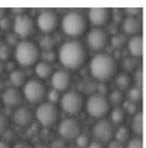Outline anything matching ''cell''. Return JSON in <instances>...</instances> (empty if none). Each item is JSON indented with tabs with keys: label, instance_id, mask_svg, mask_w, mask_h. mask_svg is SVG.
Masks as SVG:
<instances>
[{
	"label": "cell",
	"instance_id": "obj_1",
	"mask_svg": "<svg viewBox=\"0 0 146 148\" xmlns=\"http://www.w3.org/2000/svg\"><path fill=\"white\" fill-rule=\"evenodd\" d=\"M57 56L64 68L77 71L82 68L87 61V49L82 42L77 40H71L61 46Z\"/></svg>",
	"mask_w": 146,
	"mask_h": 148
},
{
	"label": "cell",
	"instance_id": "obj_2",
	"mask_svg": "<svg viewBox=\"0 0 146 148\" xmlns=\"http://www.w3.org/2000/svg\"><path fill=\"white\" fill-rule=\"evenodd\" d=\"M118 64L113 56L108 53H99L94 56L91 61L89 72L94 79L99 82H107L116 75Z\"/></svg>",
	"mask_w": 146,
	"mask_h": 148
},
{
	"label": "cell",
	"instance_id": "obj_3",
	"mask_svg": "<svg viewBox=\"0 0 146 148\" xmlns=\"http://www.w3.org/2000/svg\"><path fill=\"white\" fill-rule=\"evenodd\" d=\"M61 27L67 36L77 38V37L84 35V32L87 31V18L79 11H68L62 17Z\"/></svg>",
	"mask_w": 146,
	"mask_h": 148
},
{
	"label": "cell",
	"instance_id": "obj_4",
	"mask_svg": "<svg viewBox=\"0 0 146 148\" xmlns=\"http://www.w3.org/2000/svg\"><path fill=\"white\" fill-rule=\"evenodd\" d=\"M14 56H15L16 62L24 67L35 66L41 57L39 46L29 40H21L15 46Z\"/></svg>",
	"mask_w": 146,
	"mask_h": 148
},
{
	"label": "cell",
	"instance_id": "obj_5",
	"mask_svg": "<svg viewBox=\"0 0 146 148\" xmlns=\"http://www.w3.org/2000/svg\"><path fill=\"white\" fill-rule=\"evenodd\" d=\"M84 108H86L89 116L97 120L105 119L110 112V104L108 101L107 96L99 94H94L89 96L84 103Z\"/></svg>",
	"mask_w": 146,
	"mask_h": 148
},
{
	"label": "cell",
	"instance_id": "obj_6",
	"mask_svg": "<svg viewBox=\"0 0 146 148\" xmlns=\"http://www.w3.org/2000/svg\"><path fill=\"white\" fill-rule=\"evenodd\" d=\"M35 117L41 126L44 127H52L57 123L60 119L58 108L55 104H51L48 101L41 103L36 109Z\"/></svg>",
	"mask_w": 146,
	"mask_h": 148
},
{
	"label": "cell",
	"instance_id": "obj_7",
	"mask_svg": "<svg viewBox=\"0 0 146 148\" xmlns=\"http://www.w3.org/2000/svg\"><path fill=\"white\" fill-rule=\"evenodd\" d=\"M60 103H61V109H62L66 114L77 115L83 110L86 100H84L81 92H78L76 90H71V91H66L64 94L61 96Z\"/></svg>",
	"mask_w": 146,
	"mask_h": 148
},
{
	"label": "cell",
	"instance_id": "obj_8",
	"mask_svg": "<svg viewBox=\"0 0 146 148\" xmlns=\"http://www.w3.org/2000/svg\"><path fill=\"white\" fill-rule=\"evenodd\" d=\"M46 94H47L46 86L40 79L26 80V83L22 86V95L30 103L41 104V101L46 98Z\"/></svg>",
	"mask_w": 146,
	"mask_h": 148
},
{
	"label": "cell",
	"instance_id": "obj_9",
	"mask_svg": "<svg viewBox=\"0 0 146 148\" xmlns=\"http://www.w3.org/2000/svg\"><path fill=\"white\" fill-rule=\"evenodd\" d=\"M36 24L30 15L27 14H21V15L15 16L12 21V30L20 40H27L35 32Z\"/></svg>",
	"mask_w": 146,
	"mask_h": 148
},
{
	"label": "cell",
	"instance_id": "obj_10",
	"mask_svg": "<svg viewBox=\"0 0 146 148\" xmlns=\"http://www.w3.org/2000/svg\"><path fill=\"white\" fill-rule=\"evenodd\" d=\"M36 26L42 34L50 35L60 26V17L53 10H42L36 18Z\"/></svg>",
	"mask_w": 146,
	"mask_h": 148
},
{
	"label": "cell",
	"instance_id": "obj_11",
	"mask_svg": "<svg viewBox=\"0 0 146 148\" xmlns=\"http://www.w3.org/2000/svg\"><path fill=\"white\" fill-rule=\"evenodd\" d=\"M114 126L111 122L107 119L97 120V122L93 125L92 133L97 142L103 143V142H110L114 137Z\"/></svg>",
	"mask_w": 146,
	"mask_h": 148
},
{
	"label": "cell",
	"instance_id": "obj_12",
	"mask_svg": "<svg viewBox=\"0 0 146 148\" xmlns=\"http://www.w3.org/2000/svg\"><path fill=\"white\" fill-rule=\"evenodd\" d=\"M109 43V36L103 29H94L87 32V45L92 51H103Z\"/></svg>",
	"mask_w": 146,
	"mask_h": 148
},
{
	"label": "cell",
	"instance_id": "obj_13",
	"mask_svg": "<svg viewBox=\"0 0 146 148\" xmlns=\"http://www.w3.org/2000/svg\"><path fill=\"white\" fill-rule=\"evenodd\" d=\"M58 133L62 140H76L81 135V125L72 117L63 119L58 125Z\"/></svg>",
	"mask_w": 146,
	"mask_h": 148
},
{
	"label": "cell",
	"instance_id": "obj_14",
	"mask_svg": "<svg viewBox=\"0 0 146 148\" xmlns=\"http://www.w3.org/2000/svg\"><path fill=\"white\" fill-rule=\"evenodd\" d=\"M111 18V11L107 8H93L88 11V20L98 29L105 26Z\"/></svg>",
	"mask_w": 146,
	"mask_h": 148
},
{
	"label": "cell",
	"instance_id": "obj_15",
	"mask_svg": "<svg viewBox=\"0 0 146 148\" xmlns=\"http://www.w3.org/2000/svg\"><path fill=\"white\" fill-rule=\"evenodd\" d=\"M51 83H52L55 90L60 92L67 91L68 88L71 86V83H72V77H71V74L67 71L61 69V71L53 72V74L51 75Z\"/></svg>",
	"mask_w": 146,
	"mask_h": 148
},
{
	"label": "cell",
	"instance_id": "obj_16",
	"mask_svg": "<svg viewBox=\"0 0 146 148\" xmlns=\"http://www.w3.org/2000/svg\"><path fill=\"white\" fill-rule=\"evenodd\" d=\"M0 100L8 108H19L22 103V94L15 88H6L0 95Z\"/></svg>",
	"mask_w": 146,
	"mask_h": 148
},
{
	"label": "cell",
	"instance_id": "obj_17",
	"mask_svg": "<svg viewBox=\"0 0 146 148\" xmlns=\"http://www.w3.org/2000/svg\"><path fill=\"white\" fill-rule=\"evenodd\" d=\"M14 121L16 125L21 127L30 126L34 121V114L29 108H24V106H19L14 112Z\"/></svg>",
	"mask_w": 146,
	"mask_h": 148
},
{
	"label": "cell",
	"instance_id": "obj_18",
	"mask_svg": "<svg viewBox=\"0 0 146 148\" xmlns=\"http://www.w3.org/2000/svg\"><path fill=\"white\" fill-rule=\"evenodd\" d=\"M123 31L125 35L138 36L141 31V21L139 17H129L126 16L123 21Z\"/></svg>",
	"mask_w": 146,
	"mask_h": 148
},
{
	"label": "cell",
	"instance_id": "obj_19",
	"mask_svg": "<svg viewBox=\"0 0 146 148\" xmlns=\"http://www.w3.org/2000/svg\"><path fill=\"white\" fill-rule=\"evenodd\" d=\"M126 47H128L129 53L131 54L133 58H139L143 56V49H144V43L141 36H133L130 40L126 42Z\"/></svg>",
	"mask_w": 146,
	"mask_h": 148
},
{
	"label": "cell",
	"instance_id": "obj_20",
	"mask_svg": "<svg viewBox=\"0 0 146 148\" xmlns=\"http://www.w3.org/2000/svg\"><path fill=\"white\" fill-rule=\"evenodd\" d=\"M35 73L39 79H47L53 74V68L51 64L41 61L35 64Z\"/></svg>",
	"mask_w": 146,
	"mask_h": 148
},
{
	"label": "cell",
	"instance_id": "obj_21",
	"mask_svg": "<svg viewBox=\"0 0 146 148\" xmlns=\"http://www.w3.org/2000/svg\"><path fill=\"white\" fill-rule=\"evenodd\" d=\"M131 83H133V78L130 77L129 73H118L115 75V85L118 88V90H128L130 89L131 86Z\"/></svg>",
	"mask_w": 146,
	"mask_h": 148
},
{
	"label": "cell",
	"instance_id": "obj_22",
	"mask_svg": "<svg viewBox=\"0 0 146 148\" xmlns=\"http://www.w3.org/2000/svg\"><path fill=\"white\" fill-rule=\"evenodd\" d=\"M109 121L111 122V125L114 126V125H116V126H121L123 125V122L125 121V117H126V114L123 108H120V106H115L114 109L110 110L109 112Z\"/></svg>",
	"mask_w": 146,
	"mask_h": 148
},
{
	"label": "cell",
	"instance_id": "obj_23",
	"mask_svg": "<svg viewBox=\"0 0 146 148\" xmlns=\"http://www.w3.org/2000/svg\"><path fill=\"white\" fill-rule=\"evenodd\" d=\"M9 82H10V84H11V88L19 89V88L24 86V84L26 83L25 74L21 71H19V69H15V71L10 72V74H9Z\"/></svg>",
	"mask_w": 146,
	"mask_h": 148
},
{
	"label": "cell",
	"instance_id": "obj_24",
	"mask_svg": "<svg viewBox=\"0 0 146 148\" xmlns=\"http://www.w3.org/2000/svg\"><path fill=\"white\" fill-rule=\"evenodd\" d=\"M114 138L115 141L120 142V143H126L130 140V130L126 126H119L116 130H114Z\"/></svg>",
	"mask_w": 146,
	"mask_h": 148
},
{
	"label": "cell",
	"instance_id": "obj_25",
	"mask_svg": "<svg viewBox=\"0 0 146 148\" xmlns=\"http://www.w3.org/2000/svg\"><path fill=\"white\" fill-rule=\"evenodd\" d=\"M37 46H39V48L42 49L44 52H46V51H53V47L56 46V41L51 35H45L40 38Z\"/></svg>",
	"mask_w": 146,
	"mask_h": 148
},
{
	"label": "cell",
	"instance_id": "obj_26",
	"mask_svg": "<svg viewBox=\"0 0 146 148\" xmlns=\"http://www.w3.org/2000/svg\"><path fill=\"white\" fill-rule=\"evenodd\" d=\"M131 131H133L136 136H140L143 133V115L141 112L135 114L131 120Z\"/></svg>",
	"mask_w": 146,
	"mask_h": 148
},
{
	"label": "cell",
	"instance_id": "obj_27",
	"mask_svg": "<svg viewBox=\"0 0 146 148\" xmlns=\"http://www.w3.org/2000/svg\"><path fill=\"white\" fill-rule=\"evenodd\" d=\"M108 101H109V104L110 106L111 105H114V106H120V104H123L124 103V99H125V96H124V92L121 91V90H113L110 94H109V98H107Z\"/></svg>",
	"mask_w": 146,
	"mask_h": 148
},
{
	"label": "cell",
	"instance_id": "obj_28",
	"mask_svg": "<svg viewBox=\"0 0 146 148\" xmlns=\"http://www.w3.org/2000/svg\"><path fill=\"white\" fill-rule=\"evenodd\" d=\"M110 42H111V46L115 49H121L124 46H126L128 38H126L125 35H123V34H116V35H114L111 37Z\"/></svg>",
	"mask_w": 146,
	"mask_h": 148
},
{
	"label": "cell",
	"instance_id": "obj_29",
	"mask_svg": "<svg viewBox=\"0 0 146 148\" xmlns=\"http://www.w3.org/2000/svg\"><path fill=\"white\" fill-rule=\"evenodd\" d=\"M128 101H131V103L138 104L141 100V96H143V92H141V89L138 86H133L128 89Z\"/></svg>",
	"mask_w": 146,
	"mask_h": 148
},
{
	"label": "cell",
	"instance_id": "obj_30",
	"mask_svg": "<svg viewBox=\"0 0 146 148\" xmlns=\"http://www.w3.org/2000/svg\"><path fill=\"white\" fill-rule=\"evenodd\" d=\"M11 57V47L5 43V41H0V62L9 61Z\"/></svg>",
	"mask_w": 146,
	"mask_h": 148
},
{
	"label": "cell",
	"instance_id": "obj_31",
	"mask_svg": "<svg viewBox=\"0 0 146 148\" xmlns=\"http://www.w3.org/2000/svg\"><path fill=\"white\" fill-rule=\"evenodd\" d=\"M76 147L77 148H86L89 143H91V140H89V136L86 135V133H81V135H78V137L76 138Z\"/></svg>",
	"mask_w": 146,
	"mask_h": 148
},
{
	"label": "cell",
	"instance_id": "obj_32",
	"mask_svg": "<svg viewBox=\"0 0 146 148\" xmlns=\"http://www.w3.org/2000/svg\"><path fill=\"white\" fill-rule=\"evenodd\" d=\"M124 111L125 114H129V115H134L138 114V104L135 103H131V101H124Z\"/></svg>",
	"mask_w": 146,
	"mask_h": 148
},
{
	"label": "cell",
	"instance_id": "obj_33",
	"mask_svg": "<svg viewBox=\"0 0 146 148\" xmlns=\"http://www.w3.org/2000/svg\"><path fill=\"white\" fill-rule=\"evenodd\" d=\"M56 59H57V54H56L53 51H46V52L42 53V62L52 64Z\"/></svg>",
	"mask_w": 146,
	"mask_h": 148
},
{
	"label": "cell",
	"instance_id": "obj_34",
	"mask_svg": "<svg viewBox=\"0 0 146 148\" xmlns=\"http://www.w3.org/2000/svg\"><path fill=\"white\" fill-rule=\"evenodd\" d=\"M60 94H61V92L57 91V90H55V89H52L51 91H48V92L46 94L47 99H48V103L56 105V103H58L60 99H61V95H60Z\"/></svg>",
	"mask_w": 146,
	"mask_h": 148
},
{
	"label": "cell",
	"instance_id": "obj_35",
	"mask_svg": "<svg viewBox=\"0 0 146 148\" xmlns=\"http://www.w3.org/2000/svg\"><path fill=\"white\" fill-rule=\"evenodd\" d=\"M20 41H21V40L19 38V37L12 32V34H8V35H6V41H5V43H6L8 46H10V47H15V46H16L19 42H20Z\"/></svg>",
	"mask_w": 146,
	"mask_h": 148
},
{
	"label": "cell",
	"instance_id": "obj_36",
	"mask_svg": "<svg viewBox=\"0 0 146 148\" xmlns=\"http://www.w3.org/2000/svg\"><path fill=\"white\" fill-rule=\"evenodd\" d=\"M125 148H143V141H141L139 137L130 138V140L126 142Z\"/></svg>",
	"mask_w": 146,
	"mask_h": 148
},
{
	"label": "cell",
	"instance_id": "obj_37",
	"mask_svg": "<svg viewBox=\"0 0 146 148\" xmlns=\"http://www.w3.org/2000/svg\"><path fill=\"white\" fill-rule=\"evenodd\" d=\"M12 27V22L11 20L9 18L8 16L5 17H3L1 20H0V30H3V31H9Z\"/></svg>",
	"mask_w": 146,
	"mask_h": 148
},
{
	"label": "cell",
	"instance_id": "obj_38",
	"mask_svg": "<svg viewBox=\"0 0 146 148\" xmlns=\"http://www.w3.org/2000/svg\"><path fill=\"white\" fill-rule=\"evenodd\" d=\"M9 127V119L5 114L0 112V132H4Z\"/></svg>",
	"mask_w": 146,
	"mask_h": 148
},
{
	"label": "cell",
	"instance_id": "obj_39",
	"mask_svg": "<svg viewBox=\"0 0 146 148\" xmlns=\"http://www.w3.org/2000/svg\"><path fill=\"white\" fill-rule=\"evenodd\" d=\"M123 66H124V69H125V73H128V72H131V71H134V68H135V61H134V58H126L124 63H123Z\"/></svg>",
	"mask_w": 146,
	"mask_h": 148
},
{
	"label": "cell",
	"instance_id": "obj_40",
	"mask_svg": "<svg viewBox=\"0 0 146 148\" xmlns=\"http://www.w3.org/2000/svg\"><path fill=\"white\" fill-rule=\"evenodd\" d=\"M48 148H67V146H66L64 140L58 138V140H53L52 142H51V145H50Z\"/></svg>",
	"mask_w": 146,
	"mask_h": 148
},
{
	"label": "cell",
	"instance_id": "obj_41",
	"mask_svg": "<svg viewBox=\"0 0 146 148\" xmlns=\"http://www.w3.org/2000/svg\"><path fill=\"white\" fill-rule=\"evenodd\" d=\"M125 12L128 14L126 16L129 17H138V15L140 14V9L138 8H130V9H125Z\"/></svg>",
	"mask_w": 146,
	"mask_h": 148
},
{
	"label": "cell",
	"instance_id": "obj_42",
	"mask_svg": "<svg viewBox=\"0 0 146 148\" xmlns=\"http://www.w3.org/2000/svg\"><path fill=\"white\" fill-rule=\"evenodd\" d=\"M135 83H136V86L140 88L141 84H143V71L141 69H138L135 72Z\"/></svg>",
	"mask_w": 146,
	"mask_h": 148
},
{
	"label": "cell",
	"instance_id": "obj_43",
	"mask_svg": "<svg viewBox=\"0 0 146 148\" xmlns=\"http://www.w3.org/2000/svg\"><path fill=\"white\" fill-rule=\"evenodd\" d=\"M107 148H125V146L123 145V143H120V142H118L115 140H111L109 142V145H108Z\"/></svg>",
	"mask_w": 146,
	"mask_h": 148
},
{
	"label": "cell",
	"instance_id": "obj_44",
	"mask_svg": "<svg viewBox=\"0 0 146 148\" xmlns=\"http://www.w3.org/2000/svg\"><path fill=\"white\" fill-rule=\"evenodd\" d=\"M107 86L105 84H99L98 85V94L99 95H103V96H105L107 95Z\"/></svg>",
	"mask_w": 146,
	"mask_h": 148
},
{
	"label": "cell",
	"instance_id": "obj_45",
	"mask_svg": "<svg viewBox=\"0 0 146 148\" xmlns=\"http://www.w3.org/2000/svg\"><path fill=\"white\" fill-rule=\"evenodd\" d=\"M86 148H105V147L99 142H91Z\"/></svg>",
	"mask_w": 146,
	"mask_h": 148
},
{
	"label": "cell",
	"instance_id": "obj_46",
	"mask_svg": "<svg viewBox=\"0 0 146 148\" xmlns=\"http://www.w3.org/2000/svg\"><path fill=\"white\" fill-rule=\"evenodd\" d=\"M15 148H31V147L25 142H20V143H17V145L15 146Z\"/></svg>",
	"mask_w": 146,
	"mask_h": 148
},
{
	"label": "cell",
	"instance_id": "obj_47",
	"mask_svg": "<svg viewBox=\"0 0 146 148\" xmlns=\"http://www.w3.org/2000/svg\"><path fill=\"white\" fill-rule=\"evenodd\" d=\"M0 148H12L9 143L6 142H4V141H0Z\"/></svg>",
	"mask_w": 146,
	"mask_h": 148
},
{
	"label": "cell",
	"instance_id": "obj_48",
	"mask_svg": "<svg viewBox=\"0 0 146 148\" xmlns=\"http://www.w3.org/2000/svg\"><path fill=\"white\" fill-rule=\"evenodd\" d=\"M4 89H5V82L0 77V91H4Z\"/></svg>",
	"mask_w": 146,
	"mask_h": 148
},
{
	"label": "cell",
	"instance_id": "obj_49",
	"mask_svg": "<svg viewBox=\"0 0 146 148\" xmlns=\"http://www.w3.org/2000/svg\"><path fill=\"white\" fill-rule=\"evenodd\" d=\"M6 16V10L5 9H3V8H0V20H1L3 17H5Z\"/></svg>",
	"mask_w": 146,
	"mask_h": 148
},
{
	"label": "cell",
	"instance_id": "obj_50",
	"mask_svg": "<svg viewBox=\"0 0 146 148\" xmlns=\"http://www.w3.org/2000/svg\"><path fill=\"white\" fill-rule=\"evenodd\" d=\"M5 72V66L3 64V62H0V77H1V74Z\"/></svg>",
	"mask_w": 146,
	"mask_h": 148
},
{
	"label": "cell",
	"instance_id": "obj_51",
	"mask_svg": "<svg viewBox=\"0 0 146 148\" xmlns=\"http://www.w3.org/2000/svg\"><path fill=\"white\" fill-rule=\"evenodd\" d=\"M36 148H46V147H45L44 145H39V146H37V147H36Z\"/></svg>",
	"mask_w": 146,
	"mask_h": 148
},
{
	"label": "cell",
	"instance_id": "obj_52",
	"mask_svg": "<svg viewBox=\"0 0 146 148\" xmlns=\"http://www.w3.org/2000/svg\"><path fill=\"white\" fill-rule=\"evenodd\" d=\"M67 148H77V147H67Z\"/></svg>",
	"mask_w": 146,
	"mask_h": 148
},
{
	"label": "cell",
	"instance_id": "obj_53",
	"mask_svg": "<svg viewBox=\"0 0 146 148\" xmlns=\"http://www.w3.org/2000/svg\"><path fill=\"white\" fill-rule=\"evenodd\" d=\"M0 105H1V100H0Z\"/></svg>",
	"mask_w": 146,
	"mask_h": 148
}]
</instances>
